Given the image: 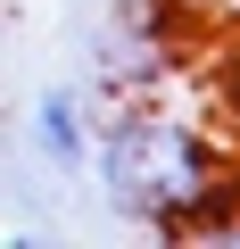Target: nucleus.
I'll return each instance as SVG.
<instances>
[{"label":"nucleus","instance_id":"f257e3e1","mask_svg":"<svg viewBox=\"0 0 240 249\" xmlns=\"http://www.w3.org/2000/svg\"><path fill=\"white\" fill-rule=\"evenodd\" d=\"M91 183L99 199L125 216V224H158V232H182V224H215V150L207 133H191L182 116L166 108H116L108 124H91Z\"/></svg>","mask_w":240,"mask_h":249},{"label":"nucleus","instance_id":"f03ea898","mask_svg":"<svg viewBox=\"0 0 240 249\" xmlns=\"http://www.w3.org/2000/svg\"><path fill=\"white\" fill-rule=\"evenodd\" d=\"M158 9H166V0H133V9H116V17L99 25V42H91V91L133 100L141 83H158V67H166Z\"/></svg>","mask_w":240,"mask_h":249},{"label":"nucleus","instance_id":"7ed1b4c3","mask_svg":"<svg viewBox=\"0 0 240 249\" xmlns=\"http://www.w3.org/2000/svg\"><path fill=\"white\" fill-rule=\"evenodd\" d=\"M25 142H33V158L50 175H83V158H91V100H83V83H50L33 100Z\"/></svg>","mask_w":240,"mask_h":249}]
</instances>
